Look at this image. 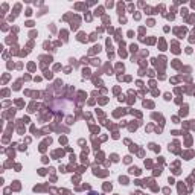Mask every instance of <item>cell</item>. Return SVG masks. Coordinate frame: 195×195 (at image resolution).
<instances>
[{"label":"cell","mask_w":195,"mask_h":195,"mask_svg":"<svg viewBox=\"0 0 195 195\" xmlns=\"http://www.w3.org/2000/svg\"><path fill=\"white\" fill-rule=\"evenodd\" d=\"M89 195H98V193H95V192H90V193H89Z\"/></svg>","instance_id":"6da1fadb"}]
</instances>
